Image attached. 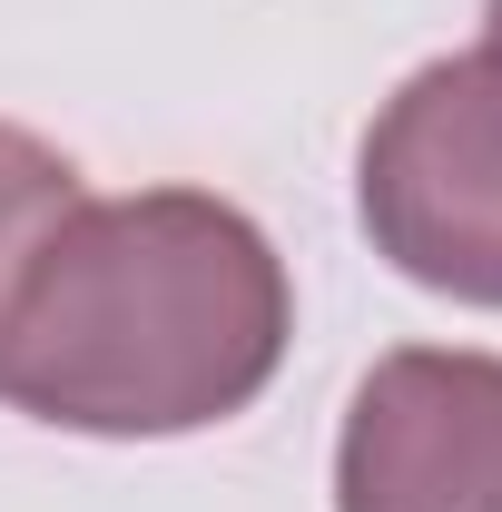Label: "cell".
Returning a JSON list of instances; mask_svg holds the SVG:
<instances>
[{
    "label": "cell",
    "mask_w": 502,
    "mask_h": 512,
    "mask_svg": "<svg viewBox=\"0 0 502 512\" xmlns=\"http://www.w3.org/2000/svg\"><path fill=\"white\" fill-rule=\"evenodd\" d=\"M335 512H502V355L394 345L345 404Z\"/></svg>",
    "instance_id": "3"
},
{
    "label": "cell",
    "mask_w": 502,
    "mask_h": 512,
    "mask_svg": "<svg viewBox=\"0 0 502 512\" xmlns=\"http://www.w3.org/2000/svg\"><path fill=\"white\" fill-rule=\"evenodd\" d=\"M355 207L394 276L453 306H502V50L414 69L365 128Z\"/></svg>",
    "instance_id": "2"
},
{
    "label": "cell",
    "mask_w": 502,
    "mask_h": 512,
    "mask_svg": "<svg viewBox=\"0 0 502 512\" xmlns=\"http://www.w3.org/2000/svg\"><path fill=\"white\" fill-rule=\"evenodd\" d=\"M493 50H502V0H493Z\"/></svg>",
    "instance_id": "5"
},
{
    "label": "cell",
    "mask_w": 502,
    "mask_h": 512,
    "mask_svg": "<svg viewBox=\"0 0 502 512\" xmlns=\"http://www.w3.org/2000/svg\"><path fill=\"white\" fill-rule=\"evenodd\" d=\"M79 168H69L50 138H30V128L0 119V335L20 316V286H30V266L40 247L69 227V207H79Z\"/></svg>",
    "instance_id": "4"
},
{
    "label": "cell",
    "mask_w": 502,
    "mask_h": 512,
    "mask_svg": "<svg viewBox=\"0 0 502 512\" xmlns=\"http://www.w3.org/2000/svg\"><path fill=\"white\" fill-rule=\"evenodd\" d=\"M296 296L247 207L207 188L79 197L0 335V404L60 434H197L286 365Z\"/></svg>",
    "instance_id": "1"
}]
</instances>
